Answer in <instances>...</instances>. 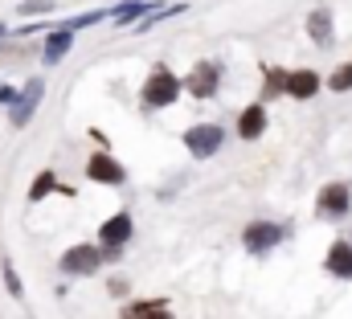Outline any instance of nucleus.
<instances>
[{"instance_id":"obj_15","label":"nucleus","mask_w":352,"mask_h":319,"mask_svg":"<svg viewBox=\"0 0 352 319\" xmlns=\"http://www.w3.org/2000/svg\"><path fill=\"white\" fill-rule=\"evenodd\" d=\"M123 319H173L164 311V303L160 299H144V303H135V307H127Z\"/></svg>"},{"instance_id":"obj_2","label":"nucleus","mask_w":352,"mask_h":319,"mask_svg":"<svg viewBox=\"0 0 352 319\" xmlns=\"http://www.w3.org/2000/svg\"><path fill=\"white\" fill-rule=\"evenodd\" d=\"M221 144H226V131H221V127H213V123H201V127H188V131H184V148H188L197 160L213 156Z\"/></svg>"},{"instance_id":"obj_16","label":"nucleus","mask_w":352,"mask_h":319,"mask_svg":"<svg viewBox=\"0 0 352 319\" xmlns=\"http://www.w3.org/2000/svg\"><path fill=\"white\" fill-rule=\"evenodd\" d=\"M21 12L25 16H45V12H54V0H25Z\"/></svg>"},{"instance_id":"obj_6","label":"nucleus","mask_w":352,"mask_h":319,"mask_svg":"<svg viewBox=\"0 0 352 319\" xmlns=\"http://www.w3.org/2000/svg\"><path fill=\"white\" fill-rule=\"evenodd\" d=\"M352 205V188L349 184H328L320 192V217H344Z\"/></svg>"},{"instance_id":"obj_17","label":"nucleus","mask_w":352,"mask_h":319,"mask_svg":"<svg viewBox=\"0 0 352 319\" xmlns=\"http://www.w3.org/2000/svg\"><path fill=\"white\" fill-rule=\"evenodd\" d=\"M50 188H58V180H54L50 172H41V176H37V184H33V192H29V201H41Z\"/></svg>"},{"instance_id":"obj_14","label":"nucleus","mask_w":352,"mask_h":319,"mask_svg":"<svg viewBox=\"0 0 352 319\" xmlns=\"http://www.w3.org/2000/svg\"><path fill=\"white\" fill-rule=\"evenodd\" d=\"M70 45H74V33H70V29H58V33H50V45H45V62H62V58L70 54Z\"/></svg>"},{"instance_id":"obj_1","label":"nucleus","mask_w":352,"mask_h":319,"mask_svg":"<svg viewBox=\"0 0 352 319\" xmlns=\"http://www.w3.org/2000/svg\"><path fill=\"white\" fill-rule=\"evenodd\" d=\"M176 94H180V82H176L173 70H164V66H156L148 82H144V107H173Z\"/></svg>"},{"instance_id":"obj_11","label":"nucleus","mask_w":352,"mask_h":319,"mask_svg":"<svg viewBox=\"0 0 352 319\" xmlns=\"http://www.w3.org/2000/svg\"><path fill=\"white\" fill-rule=\"evenodd\" d=\"M328 274L352 278V241H336V245L328 250Z\"/></svg>"},{"instance_id":"obj_4","label":"nucleus","mask_w":352,"mask_h":319,"mask_svg":"<svg viewBox=\"0 0 352 319\" xmlns=\"http://www.w3.org/2000/svg\"><path fill=\"white\" fill-rule=\"evenodd\" d=\"M98 262H102V254H98L94 245H74V250H66V254H62V270H66V274H74V278L94 274V270H98Z\"/></svg>"},{"instance_id":"obj_19","label":"nucleus","mask_w":352,"mask_h":319,"mask_svg":"<svg viewBox=\"0 0 352 319\" xmlns=\"http://www.w3.org/2000/svg\"><path fill=\"white\" fill-rule=\"evenodd\" d=\"M266 90H270V94L287 90V74H283V70H266Z\"/></svg>"},{"instance_id":"obj_18","label":"nucleus","mask_w":352,"mask_h":319,"mask_svg":"<svg viewBox=\"0 0 352 319\" xmlns=\"http://www.w3.org/2000/svg\"><path fill=\"white\" fill-rule=\"evenodd\" d=\"M328 86H332V90H349L352 86V66H340V70L328 78Z\"/></svg>"},{"instance_id":"obj_10","label":"nucleus","mask_w":352,"mask_h":319,"mask_svg":"<svg viewBox=\"0 0 352 319\" xmlns=\"http://www.w3.org/2000/svg\"><path fill=\"white\" fill-rule=\"evenodd\" d=\"M263 131H266V107L263 102H254V107L242 111V119H238V135H242V140H258Z\"/></svg>"},{"instance_id":"obj_8","label":"nucleus","mask_w":352,"mask_h":319,"mask_svg":"<svg viewBox=\"0 0 352 319\" xmlns=\"http://www.w3.org/2000/svg\"><path fill=\"white\" fill-rule=\"evenodd\" d=\"M87 176L90 180H98V184H123V180H127V172H123L111 156H90Z\"/></svg>"},{"instance_id":"obj_7","label":"nucleus","mask_w":352,"mask_h":319,"mask_svg":"<svg viewBox=\"0 0 352 319\" xmlns=\"http://www.w3.org/2000/svg\"><path fill=\"white\" fill-rule=\"evenodd\" d=\"M41 90H45L41 78H33L25 90H21V98L12 102V123H16V127H25V123L33 119V111H37V102H41Z\"/></svg>"},{"instance_id":"obj_3","label":"nucleus","mask_w":352,"mask_h":319,"mask_svg":"<svg viewBox=\"0 0 352 319\" xmlns=\"http://www.w3.org/2000/svg\"><path fill=\"white\" fill-rule=\"evenodd\" d=\"M246 250L250 254H266V250H274L278 241H283V226H274V221H254V226H246Z\"/></svg>"},{"instance_id":"obj_20","label":"nucleus","mask_w":352,"mask_h":319,"mask_svg":"<svg viewBox=\"0 0 352 319\" xmlns=\"http://www.w3.org/2000/svg\"><path fill=\"white\" fill-rule=\"evenodd\" d=\"M4 283H8V291H12V295H21V278H16V270H12L8 262H4Z\"/></svg>"},{"instance_id":"obj_12","label":"nucleus","mask_w":352,"mask_h":319,"mask_svg":"<svg viewBox=\"0 0 352 319\" xmlns=\"http://www.w3.org/2000/svg\"><path fill=\"white\" fill-rule=\"evenodd\" d=\"M316 90H320V74H311V70L287 74V94H291V98H311Z\"/></svg>"},{"instance_id":"obj_5","label":"nucleus","mask_w":352,"mask_h":319,"mask_svg":"<svg viewBox=\"0 0 352 319\" xmlns=\"http://www.w3.org/2000/svg\"><path fill=\"white\" fill-rule=\"evenodd\" d=\"M217 82H221L217 62H197V66H192V74H188V82H184V90H188L192 98H209V94L217 90Z\"/></svg>"},{"instance_id":"obj_9","label":"nucleus","mask_w":352,"mask_h":319,"mask_svg":"<svg viewBox=\"0 0 352 319\" xmlns=\"http://www.w3.org/2000/svg\"><path fill=\"white\" fill-rule=\"evenodd\" d=\"M98 238H102V245L119 250L123 241L131 238V217H127V213H115V217H107V221H102V230H98Z\"/></svg>"},{"instance_id":"obj_13","label":"nucleus","mask_w":352,"mask_h":319,"mask_svg":"<svg viewBox=\"0 0 352 319\" xmlns=\"http://www.w3.org/2000/svg\"><path fill=\"white\" fill-rule=\"evenodd\" d=\"M307 33H311L316 45H332V12L328 8H316L307 16Z\"/></svg>"}]
</instances>
